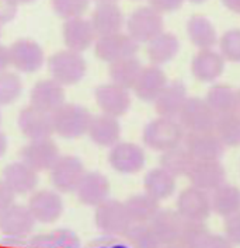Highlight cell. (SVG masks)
Masks as SVG:
<instances>
[{"label":"cell","instance_id":"obj_1","mask_svg":"<svg viewBox=\"0 0 240 248\" xmlns=\"http://www.w3.org/2000/svg\"><path fill=\"white\" fill-rule=\"evenodd\" d=\"M184 138L186 131L176 118H156L150 121L142 132L145 146L160 153L183 144Z\"/></svg>","mask_w":240,"mask_h":248},{"label":"cell","instance_id":"obj_2","mask_svg":"<svg viewBox=\"0 0 240 248\" xmlns=\"http://www.w3.org/2000/svg\"><path fill=\"white\" fill-rule=\"evenodd\" d=\"M92 119L93 115L86 107L65 103L52 114L53 132L64 139H79L87 135Z\"/></svg>","mask_w":240,"mask_h":248},{"label":"cell","instance_id":"obj_3","mask_svg":"<svg viewBox=\"0 0 240 248\" xmlns=\"http://www.w3.org/2000/svg\"><path fill=\"white\" fill-rule=\"evenodd\" d=\"M47 66L52 76L51 78L64 87L80 83L87 72V63L81 53L70 49H62L52 53L48 58Z\"/></svg>","mask_w":240,"mask_h":248},{"label":"cell","instance_id":"obj_4","mask_svg":"<svg viewBox=\"0 0 240 248\" xmlns=\"http://www.w3.org/2000/svg\"><path fill=\"white\" fill-rule=\"evenodd\" d=\"M94 222L103 234L115 237H124L132 226L125 203L110 198L96 208Z\"/></svg>","mask_w":240,"mask_h":248},{"label":"cell","instance_id":"obj_5","mask_svg":"<svg viewBox=\"0 0 240 248\" xmlns=\"http://www.w3.org/2000/svg\"><path fill=\"white\" fill-rule=\"evenodd\" d=\"M86 172L84 164L79 157L65 155L59 157L49 170V180L55 191L59 194H72L76 192Z\"/></svg>","mask_w":240,"mask_h":248},{"label":"cell","instance_id":"obj_6","mask_svg":"<svg viewBox=\"0 0 240 248\" xmlns=\"http://www.w3.org/2000/svg\"><path fill=\"white\" fill-rule=\"evenodd\" d=\"M164 21L159 12L150 6H142L135 9L127 20L128 34L138 44H149L163 32Z\"/></svg>","mask_w":240,"mask_h":248},{"label":"cell","instance_id":"obj_7","mask_svg":"<svg viewBox=\"0 0 240 248\" xmlns=\"http://www.w3.org/2000/svg\"><path fill=\"white\" fill-rule=\"evenodd\" d=\"M139 51V44L127 32L98 37L94 44L96 56L107 63H114L121 59L132 58Z\"/></svg>","mask_w":240,"mask_h":248},{"label":"cell","instance_id":"obj_8","mask_svg":"<svg viewBox=\"0 0 240 248\" xmlns=\"http://www.w3.org/2000/svg\"><path fill=\"white\" fill-rule=\"evenodd\" d=\"M216 118L205 98L188 97L177 119L187 133L213 131Z\"/></svg>","mask_w":240,"mask_h":248},{"label":"cell","instance_id":"obj_9","mask_svg":"<svg viewBox=\"0 0 240 248\" xmlns=\"http://www.w3.org/2000/svg\"><path fill=\"white\" fill-rule=\"evenodd\" d=\"M10 63L17 72L35 73L45 63V53L41 45L30 38H20L14 41L9 48Z\"/></svg>","mask_w":240,"mask_h":248},{"label":"cell","instance_id":"obj_10","mask_svg":"<svg viewBox=\"0 0 240 248\" xmlns=\"http://www.w3.org/2000/svg\"><path fill=\"white\" fill-rule=\"evenodd\" d=\"M177 212L186 222H205L211 213V195L195 186H188L177 198Z\"/></svg>","mask_w":240,"mask_h":248},{"label":"cell","instance_id":"obj_11","mask_svg":"<svg viewBox=\"0 0 240 248\" xmlns=\"http://www.w3.org/2000/svg\"><path fill=\"white\" fill-rule=\"evenodd\" d=\"M27 208L35 222L51 224L61 219L64 213V199L55 189H40L30 196Z\"/></svg>","mask_w":240,"mask_h":248},{"label":"cell","instance_id":"obj_12","mask_svg":"<svg viewBox=\"0 0 240 248\" xmlns=\"http://www.w3.org/2000/svg\"><path fill=\"white\" fill-rule=\"evenodd\" d=\"M146 155L139 144L132 142H118L110 149L108 164L120 174H136L145 167Z\"/></svg>","mask_w":240,"mask_h":248},{"label":"cell","instance_id":"obj_13","mask_svg":"<svg viewBox=\"0 0 240 248\" xmlns=\"http://www.w3.org/2000/svg\"><path fill=\"white\" fill-rule=\"evenodd\" d=\"M191 186L201 191L212 192L226 183V170L219 160H194L187 174Z\"/></svg>","mask_w":240,"mask_h":248},{"label":"cell","instance_id":"obj_14","mask_svg":"<svg viewBox=\"0 0 240 248\" xmlns=\"http://www.w3.org/2000/svg\"><path fill=\"white\" fill-rule=\"evenodd\" d=\"M94 98L103 114L120 118L125 115L131 108V94L114 83L100 84L94 90Z\"/></svg>","mask_w":240,"mask_h":248},{"label":"cell","instance_id":"obj_15","mask_svg":"<svg viewBox=\"0 0 240 248\" xmlns=\"http://www.w3.org/2000/svg\"><path fill=\"white\" fill-rule=\"evenodd\" d=\"M59 157V147L51 138L30 140L21 150V161L37 172L51 170Z\"/></svg>","mask_w":240,"mask_h":248},{"label":"cell","instance_id":"obj_16","mask_svg":"<svg viewBox=\"0 0 240 248\" xmlns=\"http://www.w3.org/2000/svg\"><path fill=\"white\" fill-rule=\"evenodd\" d=\"M17 125H18L20 132L30 140L47 139L55 133L52 114L34 108L32 105L24 107L20 111L17 117Z\"/></svg>","mask_w":240,"mask_h":248},{"label":"cell","instance_id":"obj_17","mask_svg":"<svg viewBox=\"0 0 240 248\" xmlns=\"http://www.w3.org/2000/svg\"><path fill=\"white\" fill-rule=\"evenodd\" d=\"M66 103L65 87L53 78L38 80L30 92V105L53 114L59 107Z\"/></svg>","mask_w":240,"mask_h":248},{"label":"cell","instance_id":"obj_18","mask_svg":"<svg viewBox=\"0 0 240 248\" xmlns=\"http://www.w3.org/2000/svg\"><path fill=\"white\" fill-rule=\"evenodd\" d=\"M183 146L194 160H219L226 149L213 131L187 132Z\"/></svg>","mask_w":240,"mask_h":248},{"label":"cell","instance_id":"obj_19","mask_svg":"<svg viewBox=\"0 0 240 248\" xmlns=\"http://www.w3.org/2000/svg\"><path fill=\"white\" fill-rule=\"evenodd\" d=\"M35 223L27 206L14 203L0 213V233L6 237L28 238L35 227Z\"/></svg>","mask_w":240,"mask_h":248},{"label":"cell","instance_id":"obj_20","mask_svg":"<svg viewBox=\"0 0 240 248\" xmlns=\"http://www.w3.org/2000/svg\"><path fill=\"white\" fill-rule=\"evenodd\" d=\"M62 38L66 45V49L81 53L96 44L97 34L90 20L84 17H78V18L66 20L64 23Z\"/></svg>","mask_w":240,"mask_h":248},{"label":"cell","instance_id":"obj_21","mask_svg":"<svg viewBox=\"0 0 240 248\" xmlns=\"http://www.w3.org/2000/svg\"><path fill=\"white\" fill-rule=\"evenodd\" d=\"M7 186L17 195H28L35 192L40 177L38 172L31 169L24 161H13L7 164L3 170V178Z\"/></svg>","mask_w":240,"mask_h":248},{"label":"cell","instance_id":"obj_22","mask_svg":"<svg viewBox=\"0 0 240 248\" xmlns=\"http://www.w3.org/2000/svg\"><path fill=\"white\" fill-rule=\"evenodd\" d=\"M110 181L98 171H87L76 189L78 199L86 206L97 208L110 196Z\"/></svg>","mask_w":240,"mask_h":248},{"label":"cell","instance_id":"obj_23","mask_svg":"<svg viewBox=\"0 0 240 248\" xmlns=\"http://www.w3.org/2000/svg\"><path fill=\"white\" fill-rule=\"evenodd\" d=\"M167 84L169 80L163 69L160 66L149 65L144 66L132 90L139 100L145 103H155Z\"/></svg>","mask_w":240,"mask_h":248},{"label":"cell","instance_id":"obj_24","mask_svg":"<svg viewBox=\"0 0 240 248\" xmlns=\"http://www.w3.org/2000/svg\"><path fill=\"white\" fill-rule=\"evenodd\" d=\"M225 62L219 52L213 49H200L192 56L191 75L201 83H212L222 76Z\"/></svg>","mask_w":240,"mask_h":248},{"label":"cell","instance_id":"obj_25","mask_svg":"<svg viewBox=\"0 0 240 248\" xmlns=\"http://www.w3.org/2000/svg\"><path fill=\"white\" fill-rule=\"evenodd\" d=\"M90 23L98 38L121 32L125 24V17L117 3H103L96 6L92 13Z\"/></svg>","mask_w":240,"mask_h":248},{"label":"cell","instance_id":"obj_26","mask_svg":"<svg viewBox=\"0 0 240 248\" xmlns=\"http://www.w3.org/2000/svg\"><path fill=\"white\" fill-rule=\"evenodd\" d=\"M187 98L188 95H187L186 84L180 80H173L166 86V89L156 98L155 101L156 112L159 114V117L177 119L186 104Z\"/></svg>","mask_w":240,"mask_h":248},{"label":"cell","instance_id":"obj_27","mask_svg":"<svg viewBox=\"0 0 240 248\" xmlns=\"http://www.w3.org/2000/svg\"><path fill=\"white\" fill-rule=\"evenodd\" d=\"M90 140L100 147H112L120 142L121 125L118 118L110 117L106 114L96 115L90 122L89 132Z\"/></svg>","mask_w":240,"mask_h":248},{"label":"cell","instance_id":"obj_28","mask_svg":"<svg viewBox=\"0 0 240 248\" xmlns=\"http://www.w3.org/2000/svg\"><path fill=\"white\" fill-rule=\"evenodd\" d=\"M184 222L186 220L180 216L177 210L160 209L155 219L150 222V226L158 235L161 246H167L180 240Z\"/></svg>","mask_w":240,"mask_h":248},{"label":"cell","instance_id":"obj_29","mask_svg":"<svg viewBox=\"0 0 240 248\" xmlns=\"http://www.w3.org/2000/svg\"><path fill=\"white\" fill-rule=\"evenodd\" d=\"M187 35L198 49H212L218 42V34L212 21L202 14H194L188 18Z\"/></svg>","mask_w":240,"mask_h":248},{"label":"cell","instance_id":"obj_30","mask_svg":"<svg viewBox=\"0 0 240 248\" xmlns=\"http://www.w3.org/2000/svg\"><path fill=\"white\" fill-rule=\"evenodd\" d=\"M180 51V41L172 32H161L147 44V58L150 65L161 66L169 63Z\"/></svg>","mask_w":240,"mask_h":248},{"label":"cell","instance_id":"obj_31","mask_svg":"<svg viewBox=\"0 0 240 248\" xmlns=\"http://www.w3.org/2000/svg\"><path fill=\"white\" fill-rule=\"evenodd\" d=\"M212 212L222 217H229L240 212V188L232 184H222L211 192Z\"/></svg>","mask_w":240,"mask_h":248},{"label":"cell","instance_id":"obj_32","mask_svg":"<svg viewBox=\"0 0 240 248\" xmlns=\"http://www.w3.org/2000/svg\"><path fill=\"white\" fill-rule=\"evenodd\" d=\"M145 194L161 202L173 195L176 191V178L163 169H152L144 178Z\"/></svg>","mask_w":240,"mask_h":248},{"label":"cell","instance_id":"obj_33","mask_svg":"<svg viewBox=\"0 0 240 248\" xmlns=\"http://www.w3.org/2000/svg\"><path fill=\"white\" fill-rule=\"evenodd\" d=\"M142 69L144 66L139 62V59L132 56L111 63L108 67V76L111 78V83L125 90H132Z\"/></svg>","mask_w":240,"mask_h":248},{"label":"cell","instance_id":"obj_34","mask_svg":"<svg viewBox=\"0 0 240 248\" xmlns=\"http://www.w3.org/2000/svg\"><path fill=\"white\" fill-rule=\"evenodd\" d=\"M205 100L216 117L232 114V112H236L238 90H235L233 87L227 84L216 83L208 90Z\"/></svg>","mask_w":240,"mask_h":248},{"label":"cell","instance_id":"obj_35","mask_svg":"<svg viewBox=\"0 0 240 248\" xmlns=\"http://www.w3.org/2000/svg\"><path fill=\"white\" fill-rule=\"evenodd\" d=\"M125 208L133 223H150L159 213L160 202L147 194H136L129 196L125 202Z\"/></svg>","mask_w":240,"mask_h":248},{"label":"cell","instance_id":"obj_36","mask_svg":"<svg viewBox=\"0 0 240 248\" xmlns=\"http://www.w3.org/2000/svg\"><path fill=\"white\" fill-rule=\"evenodd\" d=\"M192 163H194V158L187 152V149L183 144L163 152L160 155L159 160L160 169L172 174L174 178L183 177V175L187 177Z\"/></svg>","mask_w":240,"mask_h":248},{"label":"cell","instance_id":"obj_37","mask_svg":"<svg viewBox=\"0 0 240 248\" xmlns=\"http://www.w3.org/2000/svg\"><path fill=\"white\" fill-rule=\"evenodd\" d=\"M213 132L225 147L240 146V115L232 112L216 118Z\"/></svg>","mask_w":240,"mask_h":248},{"label":"cell","instance_id":"obj_38","mask_svg":"<svg viewBox=\"0 0 240 248\" xmlns=\"http://www.w3.org/2000/svg\"><path fill=\"white\" fill-rule=\"evenodd\" d=\"M132 248H161V243L150 223H133L124 235Z\"/></svg>","mask_w":240,"mask_h":248},{"label":"cell","instance_id":"obj_39","mask_svg":"<svg viewBox=\"0 0 240 248\" xmlns=\"http://www.w3.org/2000/svg\"><path fill=\"white\" fill-rule=\"evenodd\" d=\"M24 86L21 78L13 72L0 73V107L14 104L23 94Z\"/></svg>","mask_w":240,"mask_h":248},{"label":"cell","instance_id":"obj_40","mask_svg":"<svg viewBox=\"0 0 240 248\" xmlns=\"http://www.w3.org/2000/svg\"><path fill=\"white\" fill-rule=\"evenodd\" d=\"M211 234L204 222H184L178 243L186 248H204Z\"/></svg>","mask_w":240,"mask_h":248},{"label":"cell","instance_id":"obj_41","mask_svg":"<svg viewBox=\"0 0 240 248\" xmlns=\"http://www.w3.org/2000/svg\"><path fill=\"white\" fill-rule=\"evenodd\" d=\"M90 0H51V6L55 14L61 18L72 20L83 17L87 12Z\"/></svg>","mask_w":240,"mask_h":248},{"label":"cell","instance_id":"obj_42","mask_svg":"<svg viewBox=\"0 0 240 248\" xmlns=\"http://www.w3.org/2000/svg\"><path fill=\"white\" fill-rule=\"evenodd\" d=\"M219 53L225 61L240 63V28H232L219 39Z\"/></svg>","mask_w":240,"mask_h":248},{"label":"cell","instance_id":"obj_43","mask_svg":"<svg viewBox=\"0 0 240 248\" xmlns=\"http://www.w3.org/2000/svg\"><path fill=\"white\" fill-rule=\"evenodd\" d=\"M51 234L58 248H81L79 235L70 229H55Z\"/></svg>","mask_w":240,"mask_h":248},{"label":"cell","instance_id":"obj_44","mask_svg":"<svg viewBox=\"0 0 240 248\" xmlns=\"http://www.w3.org/2000/svg\"><path fill=\"white\" fill-rule=\"evenodd\" d=\"M225 237L233 246H240V212L225 219Z\"/></svg>","mask_w":240,"mask_h":248},{"label":"cell","instance_id":"obj_45","mask_svg":"<svg viewBox=\"0 0 240 248\" xmlns=\"http://www.w3.org/2000/svg\"><path fill=\"white\" fill-rule=\"evenodd\" d=\"M86 248H132L127 241L125 237H115V235H104L94 240L92 244Z\"/></svg>","mask_w":240,"mask_h":248},{"label":"cell","instance_id":"obj_46","mask_svg":"<svg viewBox=\"0 0 240 248\" xmlns=\"http://www.w3.org/2000/svg\"><path fill=\"white\" fill-rule=\"evenodd\" d=\"M18 10V3L16 0H0V26L14 20Z\"/></svg>","mask_w":240,"mask_h":248},{"label":"cell","instance_id":"obj_47","mask_svg":"<svg viewBox=\"0 0 240 248\" xmlns=\"http://www.w3.org/2000/svg\"><path fill=\"white\" fill-rule=\"evenodd\" d=\"M147 1H149V6L155 9L156 12H159L160 14L173 13L184 4V0H147Z\"/></svg>","mask_w":240,"mask_h":248},{"label":"cell","instance_id":"obj_48","mask_svg":"<svg viewBox=\"0 0 240 248\" xmlns=\"http://www.w3.org/2000/svg\"><path fill=\"white\" fill-rule=\"evenodd\" d=\"M28 248H58L53 237L49 233H44V234H37L32 237H28Z\"/></svg>","mask_w":240,"mask_h":248},{"label":"cell","instance_id":"obj_49","mask_svg":"<svg viewBox=\"0 0 240 248\" xmlns=\"http://www.w3.org/2000/svg\"><path fill=\"white\" fill-rule=\"evenodd\" d=\"M16 194L7 186V184L0 180V213L14 205Z\"/></svg>","mask_w":240,"mask_h":248},{"label":"cell","instance_id":"obj_50","mask_svg":"<svg viewBox=\"0 0 240 248\" xmlns=\"http://www.w3.org/2000/svg\"><path fill=\"white\" fill-rule=\"evenodd\" d=\"M204 248H235V246L227 240L225 235L211 234Z\"/></svg>","mask_w":240,"mask_h":248},{"label":"cell","instance_id":"obj_51","mask_svg":"<svg viewBox=\"0 0 240 248\" xmlns=\"http://www.w3.org/2000/svg\"><path fill=\"white\" fill-rule=\"evenodd\" d=\"M0 248H28V238L3 237L0 238Z\"/></svg>","mask_w":240,"mask_h":248},{"label":"cell","instance_id":"obj_52","mask_svg":"<svg viewBox=\"0 0 240 248\" xmlns=\"http://www.w3.org/2000/svg\"><path fill=\"white\" fill-rule=\"evenodd\" d=\"M12 66L10 63V52L9 48L0 44V73L6 72Z\"/></svg>","mask_w":240,"mask_h":248},{"label":"cell","instance_id":"obj_53","mask_svg":"<svg viewBox=\"0 0 240 248\" xmlns=\"http://www.w3.org/2000/svg\"><path fill=\"white\" fill-rule=\"evenodd\" d=\"M222 4L226 7L227 10L233 12V13L240 14V0H221Z\"/></svg>","mask_w":240,"mask_h":248},{"label":"cell","instance_id":"obj_54","mask_svg":"<svg viewBox=\"0 0 240 248\" xmlns=\"http://www.w3.org/2000/svg\"><path fill=\"white\" fill-rule=\"evenodd\" d=\"M7 146H9V142H7V136L0 131V157H3L7 152Z\"/></svg>","mask_w":240,"mask_h":248},{"label":"cell","instance_id":"obj_55","mask_svg":"<svg viewBox=\"0 0 240 248\" xmlns=\"http://www.w3.org/2000/svg\"><path fill=\"white\" fill-rule=\"evenodd\" d=\"M161 248H186V247H184V246H183L181 243H178V241H177V243H173V244H167V246H163Z\"/></svg>","mask_w":240,"mask_h":248},{"label":"cell","instance_id":"obj_56","mask_svg":"<svg viewBox=\"0 0 240 248\" xmlns=\"http://www.w3.org/2000/svg\"><path fill=\"white\" fill-rule=\"evenodd\" d=\"M90 1H96L97 4H103V3H117L118 0H90Z\"/></svg>","mask_w":240,"mask_h":248},{"label":"cell","instance_id":"obj_57","mask_svg":"<svg viewBox=\"0 0 240 248\" xmlns=\"http://www.w3.org/2000/svg\"><path fill=\"white\" fill-rule=\"evenodd\" d=\"M236 112L240 115V89L238 90V100H236Z\"/></svg>","mask_w":240,"mask_h":248},{"label":"cell","instance_id":"obj_58","mask_svg":"<svg viewBox=\"0 0 240 248\" xmlns=\"http://www.w3.org/2000/svg\"><path fill=\"white\" fill-rule=\"evenodd\" d=\"M18 4H30V3H34L35 0H16Z\"/></svg>","mask_w":240,"mask_h":248},{"label":"cell","instance_id":"obj_59","mask_svg":"<svg viewBox=\"0 0 240 248\" xmlns=\"http://www.w3.org/2000/svg\"><path fill=\"white\" fill-rule=\"evenodd\" d=\"M188 1L195 3V4H201V3H204V1H207V0H188Z\"/></svg>","mask_w":240,"mask_h":248},{"label":"cell","instance_id":"obj_60","mask_svg":"<svg viewBox=\"0 0 240 248\" xmlns=\"http://www.w3.org/2000/svg\"><path fill=\"white\" fill-rule=\"evenodd\" d=\"M0 124H1V112H0Z\"/></svg>","mask_w":240,"mask_h":248},{"label":"cell","instance_id":"obj_61","mask_svg":"<svg viewBox=\"0 0 240 248\" xmlns=\"http://www.w3.org/2000/svg\"><path fill=\"white\" fill-rule=\"evenodd\" d=\"M0 37H1V26H0Z\"/></svg>","mask_w":240,"mask_h":248}]
</instances>
